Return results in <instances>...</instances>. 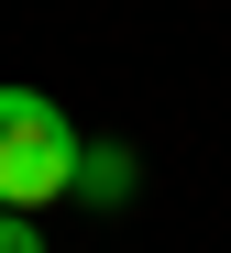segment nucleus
Masks as SVG:
<instances>
[{
    "mask_svg": "<svg viewBox=\"0 0 231 253\" xmlns=\"http://www.w3.org/2000/svg\"><path fill=\"white\" fill-rule=\"evenodd\" d=\"M77 154L88 132L44 99V88H0V209H44L77 187Z\"/></svg>",
    "mask_w": 231,
    "mask_h": 253,
    "instance_id": "obj_1",
    "label": "nucleus"
},
{
    "mask_svg": "<svg viewBox=\"0 0 231 253\" xmlns=\"http://www.w3.org/2000/svg\"><path fill=\"white\" fill-rule=\"evenodd\" d=\"M66 198H88V209H121V198H132V154H121V143H88Z\"/></svg>",
    "mask_w": 231,
    "mask_h": 253,
    "instance_id": "obj_2",
    "label": "nucleus"
},
{
    "mask_svg": "<svg viewBox=\"0 0 231 253\" xmlns=\"http://www.w3.org/2000/svg\"><path fill=\"white\" fill-rule=\"evenodd\" d=\"M0 253H55V242L33 231V209H0Z\"/></svg>",
    "mask_w": 231,
    "mask_h": 253,
    "instance_id": "obj_3",
    "label": "nucleus"
}]
</instances>
